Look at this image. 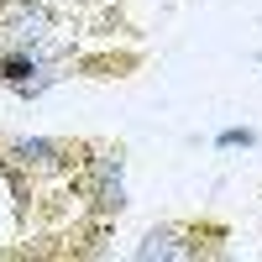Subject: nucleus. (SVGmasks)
I'll list each match as a JSON object with an SVG mask.
<instances>
[{
  "label": "nucleus",
  "mask_w": 262,
  "mask_h": 262,
  "mask_svg": "<svg viewBox=\"0 0 262 262\" xmlns=\"http://www.w3.org/2000/svg\"><path fill=\"white\" fill-rule=\"evenodd\" d=\"M231 236L221 215H168L131 242V262H221L231 257Z\"/></svg>",
  "instance_id": "1"
},
{
  "label": "nucleus",
  "mask_w": 262,
  "mask_h": 262,
  "mask_svg": "<svg viewBox=\"0 0 262 262\" xmlns=\"http://www.w3.org/2000/svg\"><path fill=\"white\" fill-rule=\"evenodd\" d=\"M95 137H11L0 131V158L16 163L32 184H69L74 168L90 158Z\"/></svg>",
  "instance_id": "2"
},
{
  "label": "nucleus",
  "mask_w": 262,
  "mask_h": 262,
  "mask_svg": "<svg viewBox=\"0 0 262 262\" xmlns=\"http://www.w3.org/2000/svg\"><path fill=\"white\" fill-rule=\"evenodd\" d=\"M262 137L252 126H231V131H221V137H215V147H257Z\"/></svg>",
  "instance_id": "3"
},
{
  "label": "nucleus",
  "mask_w": 262,
  "mask_h": 262,
  "mask_svg": "<svg viewBox=\"0 0 262 262\" xmlns=\"http://www.w3.org/2000/svg\"><path fill=\"white\" fill-rule=\"evenodd\" d=\"M257 69H262V53H257Z\"/></svg>",
  "instance_id": "4"
}]
</instances>
